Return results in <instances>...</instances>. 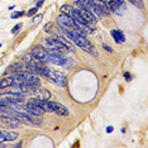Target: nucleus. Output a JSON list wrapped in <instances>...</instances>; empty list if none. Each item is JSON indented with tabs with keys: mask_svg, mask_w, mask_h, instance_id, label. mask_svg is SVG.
Masks as SVG:
<instances>
[{
	"mask_svg": "<svg viewBox=\"0 0 148 148\" xmlns=\"http://www.w3.org/2000/svg\"><path fill=\"white\" fill-rule=\"evenodd\" d=\"M62 32L66 38L70 39L73 45H76L77 47H80L81 49H84V51L87 53H90V55L97 56V52H96L94 45L80 32H70V31H65V29H62Z\"/></svg>",
	"mask_w": 148,
	"mask_h": 148,
	"instance_id": "f257e3e1",
	"label": "nucleus"
},
{
	"mask_svg": "<svg viewBox=\"0 0 148 148\" xmlns=\"http://www.w3.org/2000/svg\"><path fill=\"white\" fill-rule=\"evenodd\" d=\"M43 48L47 51H58V52H75L72 45H70V42H67L66 39L61 38V37H55V38H46L42 43Z\"/></svg>",
	"mask_w": 148,
	"mask_h": 148,
	"instance_id": "f03ea898",
	"label": "nucleus"
},
{
	"mask_svg": "<svg viewBox=\"0 0 148 148\" xmlns=\"http://www.w3.org/2000/svg\"><path fill=\"white\" fill-rule=\"evenodd\" d=\"M43 62L52 63V65L61 66V67H70V66L73 65V62L70 58H67V57L63 56L62 52H58V51H47V49H46L45 56H43Z\"/></svg>",
	"mask_w": 148,
	"mask_h": 148,
	"instance_id": "7ed1b4c3",
	"label": "nucleus"
},
{
	"mask_svg": "<svg viewBox=\"0 0 148 148\" xmlns=\"http://www.w3.org/2000/svg\"><path fill=\"white\" fill-rule=\"evenodd\" d=\"M42 76L48 77L51 81H53L56 85H58V86H61V87H65L66 86V82H67L66 75L63 72H61V71L52 70V69H49V67H47V66L43 65L42 66Z\"/></svg>",
	"mask_w": 148,
	"mask_h": 148,
	"instance_id": "20e7f679",
	"label": "nucleus"
},
{
	"mask_svg": "<svg viewBox=\"0 0 148 148\" xmlns=\"http://www.w3.org/2000/svg\"><path fill=\"white\" fill-rule=\"evenodd\" d=\"M14 77L22 80V81H24L25 84H28L31 86H39V84H41V80L38 79V76L36 73L28 71V70H22V71L14 72Z\"/></svg>",
	"mask_w": 148,
	"mask_h": 148,
	"instance_id": "39448f33",
	"label": "nucleus"
},
{
	"mask_svg": "<svg viewBox=\"0 0 148 148\" xmlns=\"http://www.w3.org/2000/svg\"><path fill=\"white\" fill-rule=\"evenodd\" d=\"M57 24L60 25V28L61 29H65V31H70V32H79V29H77V25L75 24V22H73V19L71 16L66 15V14H60L57 16Z\"/></svg>",
	"mask_w": 148,
	"mask_h": 148,
	"instance_id": "423d86ee",
	"label": "nucleus"
},
{
	"mask_svg": "<svg viewBox=\"0 0 148 148\" xmlns=\"http://www.w3.org/2000/svg\"><path fill=\"white\" fill-rule=\"evenodd\" d=\"M104 1L106 3L109 10L118 15H123L127 10V5L124 0H104Z\"/></svg>",
	"mask_w": 148,
	"mask_h": 148,
	"instance_id": "0eeeda50",
	"label": "nucleus"
},
{
	"mask_svg": "<svg viewBox=\"0 0 148 148\" xmlns=\"http://www.w3.org/2000/svg\"><path fill=\"white\" fill-rule=\"evenodd\" d=\"M1 99H4L5 101H8L9 104H22L24 100V94H18V92H8V94H3Z\"/></svg>",
	"mask_w": 148,
	"mask_h": 148,
	"instance_id": "6e6552de",
	"label": "nucleus"
},
{
	"mask_svg": "<svg viewBox=\"0 0 148 148\" xmlns=\"http://www.w3.org/2000/svg\"><path fill=\"white\" fill-rule=\"evenodd\" d=\"M25 109H27V112H28V114L34 115V116H42L43 113H45V110H43L42 108L38 105V104H36L33 100H31V101L27 103Z\"/></svg>",
	"mask_w": 148,
	"mask_h": 148,
	"instance_id": "1a4fd4ad",
	"label": "nucleus"
},
{
	"mask_svg": "<svg viewBox=\"0 0 148 148\" xmlns=\"http://www.w3.org/2000/svg\"><path fill=\"white\" fill-rule=\"evenodd\" d=\"M51 105H52V113L55 114H58V115H62V116H67L69 115V109L62 105L60 103H56V101H51Z\"/></svg>",
	"mask_w": 148,
	"mask_h": 148,
	"instance_id": "9d476101",
	"label": "nucleus"
},
{
	"mask_svg": "<svg viewBox=\"0 0 148 148\" xmlns=\"http://www.w3.org/2000/svg\"><path fill=\"white\" fill-rule=\"evenodd\" d=\"M33 94H34L36 99H42V100H48L51 95H49V92L47 91L45 89H41V87L37 86L34 90H33Z\"/></svg>",
	"mask_w": 148,
	"mask_h": 148,
	"instance_id": "9b49d317",
	"label": "nucleus"
},
{
	"mask_svg": "<svg viewBox=\"0 0 148 148\" xmlns=\"http://www.w3.org/2000/svg\"><path fill=\"white\" fill-rule=\"evenodd\" d=\"M14 85V77L10 76H5L3 79H0V89H6Z\"/></svg>",
	"mask_w": 148,
	"mask_h": 148,
	"instance_id": "f8f14e48",
	"label": "nucleus"
},
{
	"mask_svg": "<svg viewBox=\"0 0 148 148\" xmlns=\"http://www.w3.org/2000/svg\"><path fill=\"white\" fill-rule=\"evenodd\" d=\"M31 53L33 56H36L37 58H39V60H42V61H43V56H45V53H46V49L43 48V47L36 46V47H33V49H32Z\"/></svg>",
	"mask_w": 148,
	"mask_h": 148,
	"instance_id": "ddd939ff",
	"label": "nucleus"
},
{
	"mask_svg": "<svg viewBox=\"0 0 148 148\" xmlns=\"http://www.w3.org/2000/svg\"><path fill=\"white\" fill-rule=\"evenodd\" d=\"M112 36H113L114 41H115L116 43H123L124 41H125V36H124V33L122 31H116V29H114V31H112Z\"/></svg>",
	"mask_w": 148,
	"mask_h": 148,
	"instance_id": "4468645a",
	"label": "nucleus"
},
{
	"mask_svg": "<svg viewBox=\"0 0 148 148\" xmlns=\"http://www.w3.org/2000/svg\"><path fill=\"white\" fill-rule=\"evenodd\" d=\"M61 13H62V14L69 15V16H72L73 8H72V6H70V5H62L61 6Z\"/></svg>",
	"mask_w": 148,
	"mask_h": 148,
	"instance_id": "2eb2a0df",
	"label": "nucleus"
},
{
	"mask_svg": "<svg viewBox=\"0 0 148 148\" xmlns=\"http://www.w3.org/2000/svg\"><path fill=\"white\" fill-rule=\"evenodd\" d=\"M18 138V133L15 132H6L5 133V142H12Z\"/></svg>",
	"mask_w": 148,
	"mask_h": 148,
	"instance_id": "dca6fc26",
	"label": "nucleus"
},
{
	"mask_svg": "<svg viewBox=\"0 0 148 148\" xmlns=\"http://www.w3.org/2000/svg\"><path fill=\"white\" fill-rule=\"evenodd\" d=\"M76 1L79 3L80 6H82V8L91 12V3H90V0H76Z\"/></svg>",
	"mask_w": 148,
	"mask_h": 148,
	"instance_id": "f3484780",
	"label": "nucleus"
},
{
	"mask_svg": "<svg viewBox=\"0 0 148 148\" xmlns=\"http://www.w3.org/2000/svg\"><path fill=\"white\" fill-rule=\"evenodd\" d=\"M24 15V12H14L12 14V19H16V18H21V16Z\"/></svg>",
	"mask_w": 148,
	"mask_h": 148,
	"instance_id": "a211bd4d",
	"label": "nucleus"
},
{
	"mask_svg": "<svg viewBox=\"0 0 148 148\" xmlns=\"http://www.w3.org/2000/svg\"><path fill=\"white\" fill-rule=\"evenodd\" d=\"M21 27H22V23H18V24H15L14 27H13V29H12V33H13V34H15V33L18 32L19 29H21Z\"/></svg>",
	"mask_w": 148,
	"mask_h": 148,
	"instance_id": "6ab92c4d",
	"label": "nucleus"
},
{
	"mask_svg": "<svg viewBox=\"0 0 148 148\" xmlns=\"http://www.w3.org/2000/svg\"><path fill=\"white\" fill-rule=\"evenodd\" d=\"M37 12H38V8H37V6H34V8H32L31 10L28 12V15H29V16H32V15H34Z\"/></svg>",
	"mask_w": 148,
	"mask_h": 148,
	"instance_id": "aec40b11",
	"label": "nucleus"
},
{
	"mask_svg": "<svg viewBox=\"0 0 148 148\" xmlns=\"http://www.w3.org/2000/svg\"><path fill=\"white\" fill-rule=\"evenodd\" d=\"M124 77H125V81H130L132 80V75L129 72H124Z\"/></svg>",
	"mask_w": 148,
	"mask_h": 148,
	"instance_id": "412c9836",
	"label": "nucleus"
},
{
	"mask_svg": "<svg viewBox=\"0 0 148 148\" xmlns=\"http://www.w3.org/2000/svg\"><path fill=\"white\" fill-rule=\"evenodd\" d=\"M41 21H42V15H41V14H39V15H36L34 19H33V22H34V23H39Z\"/></svg>",
	"mask_w": 148,
	"mask_h": 148,
	"instance_id": "4be33fe9",
	"label": "nucleus"
},
{
	"mask_svg": "<svg viewBox=\"0 0 148 148\" xmlns=\"http://www.w3.org/2000/svg\"><path fill=\"white\" fill-rule=\"evenodd\" d=\"M104 49H105V51H108V52H113V49L110 48V47L108 46V45H104Z\"/></svg>",
	"mask_w": 148,
	"mask_h": 148,
	"instance_id": "5701e85b",
	"label": "nucleus"
},
{
	"mask_svg": "<svg viewBox=\"0 0 148 148\" xmlns=\"http://www.w3.org/2000/svg\"><path fill=\"white\" fill-rule=\"evenodd\" d=\"M42 5H43V0H39V1H38V3H37V5H36V6H37V8H38V9H39V8H41V6H42Z\"/></svg>",
	"mask_w": 148,
	"mask_h": 148,
	"instance_id": "b1692460",
	"label": "nucleus"
},
{
	"mask_svg": "<svg viewBox=\"0 0 148 148\" xmlns=\"http://www.w3.org/2000/svg\"><path fill=\"white\" fill-rule=\"evenodd\" d=\"M113 129H114L113 127H108V128H106V132H108V133H112V132H113Z\"/></svg>",
	"mask_w": 148,
	"mask_h": 148,
	"instance_id": "393cba45",
	"label": "nucleus"
},
{
	"mask_svg": "<svg viewBox=\"0 0 148 148\" xmlns=\"http://www.w3.org/2000/svg\"><path fill=\"white\" fill-rule=\"evenodd\" d=\"M0 47H1V43H0Z\"/></svg>",
	"mask_w": 148,
	"mask_h": 148,
	"instance_id": "a878e982",
	"label": "nucleus"
}]
</instances>
